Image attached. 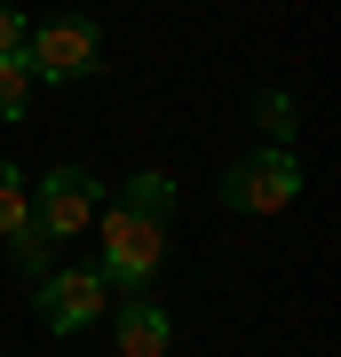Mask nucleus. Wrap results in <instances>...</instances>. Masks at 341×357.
<instances>
[{
  "instance_id": "nucleus-5",
  "label": "nucleus",
  "mask_w": 341,
  "mask_h": 357,
  "mask_svg": "<svg viewBox=\"0 0 341 357\" xmlns=\"http://www.w3.org/2000/svg\"><path fill=\"white\" fill-rule=\"evenodd\" d=\"M32 286H40V326L48 333H79V326H96L103 310H112L103 270H48V278H32Z\"/></svg>"
},
{
  "instance_id": "nucleus-8",
  "label": "nucleus",
  "mask_w": 341,
  "mask_h": 357,
  "mask_svg": "<svg viewBox=\"0 0 341 357\" xmlns=\"http://www.w3.org/2000/svg\"><path fill=\"white\" fill-rule=\"evenodd\" d=\"M32 215V183H24V167L16 159H0V238H16Z\"/></svg>"
},
{
  "instance_id": "nucleus-1",
  "label": "nucleus",
  "mask_w": 341,
  "mask_h": 357,
  "mask_svg": "<svg viewBox=\"0 0 341 357\" xmlns=\"http://www.w3.org/2000/svg\"><path fill=\"white\" fill-rule=\"evenodd\" d=\"M103 215V286H119V294H135V286H151L159 278V262H167V222L151 215H135V206H96Z\"/></svg>"
},
{
  "instance_id": "nucleus-6",
  "label": "nucleus",
  "mask_w": 341,
  "mask_h": 357,
  "mask_svg": "<svg viewBox=\"0 0 341 357\" xmlns=\"http://www.w3.org/2000/svg\"><path fill=\"white\" fill-rule=\"evenodd\" d=\"M112 342H119V357H167V349H175V326H167V310H159L151 286H135L112 310Z\"/></svg>"
},
{
  "instance_id": "nucleus-3",
  "label": "nucleus",
  "mask_w": 341,
  "mask_h": 357,
  "mask_svg": "<svg viewBox=\"0 0 341 357\" xmlns=\"http://www.w3.org/2000/svg\"><path fill=\"white\" fill-rule=\"evenodd\" d=\"M215 199L230 206V215H278V206L302 199V159H294L286 143H270V151H246V159H230V167H222Z\"/></svg>"
},
{
  "instance_id": "nucleus-9",
  "label": "nucleus",
  "mask_w": 341,
  "mask_h": 357,
  "mask_svg": "<svg viewBox=\"0 0 341 357\" xmlns=\"http://www.w3.org/2000/svg\"><path fill=\"white\" fill-rule=\"evenodd\" d=\"M32 88H40V79H32V64H24V48L0 56V119H24V112H32Z\"/></svg>"
},
{
  "instance_id": "nucleus-11",
  "label": "nucleus",
  "mask_w": 341,
  "mask_h": 357,
  "mask_svg": "<svg viewBox=\"0 0 341 357\" xmlns=\"http://www.w3.org/2000/svg\"><path fill=\"white\" fill-rule=\"evenodd\" d=\"M8 255H16V270H24V278H48V270H56V246L40 238L32 222H24V230H16V238H8Z\"/></svg>"
},
{
  "instance_id": "nucleus-12",
  "label": "nucleus",
  "mask_w": 341,
  "mask_h": 357,
  "mask_svg": "<svg viewBox=\"0 0 341 357\" xmlns=\"http://www.w3.org/2000/svg\"><path fill=\"white\" fill-rule=\"evenodd\" d=\"M24 8H8V0H0V56H16V48H24Z\"/></svg>"
},
{
  "instance_id": "nucleus-4",
  "label": "nucleus",
  "mask_w": 341,
  "mask_h": 357,
  "mask_svg": "<svg viewBox=\"0 0 341 357\" xmlns=\"http://www.w3.org/2000/svg\"><path fill=\"white\" fill-rule=\"evenodd\" d=\"M96 206H103V183L88 175V167H48V175L32 183V215H24V222H32L48 246H72L79 230L96 222Z\"/></svg>"
},
{
  "instance_id": "nucleus-7",
  "label": "nucleus",
  "mask_w": 341,
  "mask_h": 357,
  "mask_svg": "<svg viewBox=\"0 0 341 357\" xmlns=\"http://www.w3.org/2000/svg\"><path fill=\"white\" fill-rule=\"evenodd\" d=\"M119 206H135V215H151V222H175V183H167L159 167H135V175L119 183Z\"/></svg>"
},
{
  "instance_id": "nucleus-2",
  "label": "nucleus",
  "mask_w": 341,
  "mask_h": 357,
  "mask_svg": "<svg viewBox=\"0 0 341 357\" xmlns=\"http://www.w3.org/2000/svg\"><path fill=\"white\" fill-rule=\"evenodd\" d=\"M24 64H32V79L40 88H72V79H88V72H103V24L96 16H48L40 32H24Z\"/></svg>"
},
{
  "instance_id": "nucleus-10",
  "label": "nucleus",
  "mask_w": 341,
  "mask_h": 357,
  "mask_svg": "<svg viewBox=\"0 0 341 357\" xmlns=\"http://www.w3.org/2000/svg\"><path fill=\"white\" fill-rule=\"evenodd\" d=\"M254 119L270 128V143H294V135H302V103H294L286 88H262V96H254Z\"/></svg>"
}]
</instances>
